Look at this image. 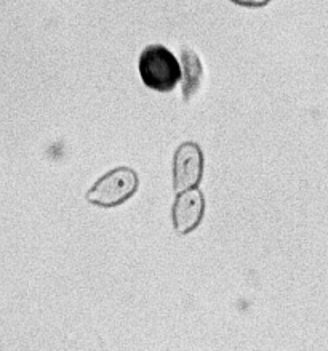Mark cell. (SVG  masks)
I'll return each instance as SVG.
<instances>
[{
  "instance_id": "6da1fadb",
  "label": "cell",
  "mask_w": 328,
  "mask_h": 351,
  "mask_svg": "<svg viewBox=\"0 0 328 351\" xmlns=\"http://www.w3.org/2000/svg\"><path fill=\"white\" fill-rule=\"evenodd\" d=\"M141 80L147 88L167 93L183 79V68L173 51L164 45H149L141 51L138 61Z\"/></svg>"
},
{
  "instance_id": "7a4b0ae2",
  "label": "cell",
  "mask_w": 328,
  "mask_h": 351,
  "mask_svg": "<svg viewBox=\"0 0 328 351\" xmlns=\"http://www.w3.org/2000/svg\"><path fill=\"white\" fill-rule=\"evenodd\" d=\"M138 173L130 167H117L103 175L87 193V201L98 207H117L136 193Z\"/></svg>"
},
{
  "instance_id": "3957f363",
  "label": "cell",
  "mask_w": 328,
  "mask_h": 351,
  "mask_svg": "<svg viewBox=\"0 0 328 351\" xmlns=\"http://www.w3.org/2000/svg\"><path fill=\"white\" fill-rule=\"evenodd\" d=\"M203 175V153L194 141L179 145L173 159V188L178 194L197 188Z\"/></svg>"
},
{
  "instance_id": "277c9868",
  "label": "cell",
  "mask_w": 328,
  "mask_h": 351,
  "mask_svg": "<svg viewBox=\"0 0 328 351\" xmlns=\"http://www.w3.org/2000/svg\"><path fill=\"white\" fill-rule=\"evenodd\" d=\"M203 212H205V197L201 189L192 188L179 193L172 208L175 231L181 236L192 232L201 225Z\"/></svg>"
},
{
  "instance_id": "5b68a950",
  "label": "cell",
  "mask_w": 328,
  "mask_h": 351,
  "mask_svg": "<svg viewBox=\"0 0 328 351\" xmlns=\"http://www.w3.org/2000/svg\"><path fill=\"white\" fill-rule=\"evenodd\" d=\"M181 68H183V97L184 101H191L201 88L203 79V66L201 58L192 49H183L181 51Z\"/></svg>"
},
{
  "instance_id": "8992f818",
  "label": "cell",
  "mask_w": 328,
  "mask_h": 351,
  "mask_svg": "<svg viewBox=\"0 0 328 351\" xmlns=\"http://www.w3.org/2000/svg\"><path fill=\"white\" fill-rule=\"evenodd\" d=\"M231 2L237 3L242 7H250V8H260L268 5L270 0H231Z\"/></svg>"
}]
</instances>
